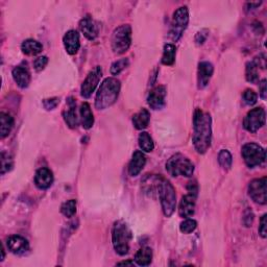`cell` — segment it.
<instances>
[{"label": "cell", "mask_w": 267, "mask_h": 267, "mask_svg": "<svg viewBox=\"0 0 267 267\" xmlns=\"http://www.w3.org/2000/svg\"><path fill=\"white\" fill-rule=\"evenodd\" d=\"M120 82L115 77H108L102 82L97 91L95 107L97 110H105L113 106L116 102L120 92Z\"/></svg>", "instance_id": "7a4b0ae2"}, {"label": "cell", "mask_w": 267, "mask_h": 267, "mask_svg": "<svg viewBox=\"0 0 267 267\" xmlns=\"http://www.w3.org/2000/svg\"><path fill=\"white\" fill-rule=\"evenodd\" d=\"M187 190H188V192L190 193V194L196 196L197 195V191H199V188H197V184L195 182H190V183L188 184V186H187Z\"/></svg>", "instance_id": "ab89813d"}, {"label": "cell", "mask_w": 267, "mask_h": 267, "mask_svg": "<svg viewBox=\"0 0 267 267\" xmlns=\"http://www.w3.org/2000/svg\"><path fill=\"white\" fill-rule=\"evenodd\" d=\"M42 49L43 46L41 43L32 39L25 40L21 45L22 53L27 56H37L41 53Z\"/></svg>", "instance_id": "484cf974"}, {"label": "cell", "mask_w": 267, "mask_h": 267, "mask_svg": "<svg viewBox=\"0 0 267 267\" xmlns=\"http://www.w3.org/2000/svg\"><path fill=\"white\" fill-rule=\"evenodd\" d=\"M54 183V174L49 168L42 167L38 169L34 176V184L39 189H48Z\"/></svg>", "instance_id": "ac0fdd59"}, {"label": "cell", "mask_w": 267, "mask_h": 267, "mask_svg": "<svg viewBox=\"0 0 267 267\" xmlns=\"http://www.w3.org/2000/svg\"><path fill=\"white\" fill-rule=\"evenodd\" d=\"M245 77L249 83H256L259 80V62L257 59H253L246 64Z\"/></svg>", "instance_id": "4316f807"}, {"label": "cell", "mask_w": 267, "mask_h": 267, "mask_svg": "<svg viewBox=\"0 0 267 267\" xmlns=\"http://www.w3.org/2000/svg\"><path fill=\"white\" fill-rule=\"evenodd\" d=\"M80 29L88 40H95L98 36V27L91 16L87 15L81 20Z\"/></svg>", "instance_id": "9a60e30c"}, {"label": "cell", "mask_w": 267, "mask_h": 267, "mask_svg": "<svg viewBox=\"0 0 267 267\" xmlns=\"http://www.w3.org/2000/svg\"><path fill=\"white\" fill-rule=\"evenodd\" d=\"M189 22V11L187 6H180L174 14L172 18L171 30H170V37L172 41H178L182 37L184 30H186Z\"/></svg>", "instance_id": "ba28073f"}, {"label": "cell", "mask_w": 267, "mask_h": 267, "mask_svg": "<svg viewBox=\"0 0 267 267\" xmlns=\"http://www.w3.org/2000/svg\"><path fill=\"white\" fill-rule=\"evenodd\" d=\"M267 178H256L248 185V195L259 205H265L267 202Z\"/></svg>", "instance_id": "30bf717a"}, {"label": "cell", "mask_w": 267, "mask_h": 267, "mask_svg": "<svg viewBox=\"0 0 267 267\" xmlns=\"http://www.w3.org/2000/svg\"><path fill=\"white\" fill-rule=\"evenodd\" d=\"M63 42H64L65 49L69 55L73 56L77 54V51H79L81 47L79 32L73 30L67 31L63 38Z\"/></svg>", "instance_id": "2e32d148"}, {"label": "cell", "mask_w": 267, "mask_h": 267, "mask_svg": "<svg viewBox=\"0 0 267 267\" xmlns=\"http://www.w3.org/2000/svg\"><path fill=\"white\" fill-rule=\"evenodd\" d=\"M197 222L194 219L191 218H186L179 226V230L184 234H190L196 229Z\"/></svg>", "instance_id": "d6a6232c"}, {"label": "cell", "mask_w": 267, "mask_h": 267, "mask_svg": "<svg viewBox=\"0 0 267 267\" xmlns=\"http://www.w3.org/2000/svg\"><path fill=\"white\" fill-rule=\"evenodd\" d=\"M214 72V67L210 62H201L199 65V71H197V84L199 89H204L208 86L211 77Z\"/></svg>", "instance_id": "5bb4252c"}, {"label": "cell", "mask_w": 267, "mask_h": 267, "mask_svg": "<svg viewBox=\"0 0 267 267\" xmlns=\"http://www.w3.org/2000/svg\"><path fill=\"white\" fill-rule=\"evenodd\" d=\"M266 214H264L263 216L261 217V220H260V227H259V233L261 235V237L263 238H266L267 236V231H266V226H267V222H266Z\"/></svg>", "instance_id": "74e56055"}, {"label": "cell", "mask_w": 267, "mask_h": 267, "mask_svg": "<svg viewBox=\"0 0 267 267\" xmlns=\"http://www.w3.org/2000/svg\"><path fill=\"white\" fill-rule=\"evenodd\" d=\"M193 144L200 153L210 148L212 140V119L209 113L197 109L193 117Z\"/></svg>", "instance_id": "6da1fadb"}, {"label": "cell", "mask_w": 267, "mask_h": 267, "mask_svg": "<svg viewBox=\"0 0 267 267\" xmlns=\"http://www.w3.org/2000/svg\"><path fill=\"white\" fill-rule=\"evenodd\" d=\"M13 166V160L8 156V153L2 151L1 152V175H4L5 172L10 170Z\"/></svg>", "instance_id": "836d02e7"}, {"label": "cell", "mask_w": 267, "mask_h": 267, "mask_svg": "<svg viewBox=\"0 0 267 267\" xmlns=\"http://www.w3.org/2000/svg\"><path fill=\"white\" fill-rule=\"evenodd\" d=\"M59 103V100L58 98H51V99H45L44 100V107L47 110H54L57 108V106Z\"/></svg>", "instance_id": "f35d334b"}, {"label": "cell", "mask_w": 267, "mask_h": 267, "mask_svg": "<svg viewBox=\"0 0 267 267\" xmlns=\"http://www.w3.org/2000/svg\"><path fill=\"white\" fill-rule=\"evenodd\" d=\"M118 265H134L133 261H123V262H119Z\"/></svg>", "instance_id": "b9f144b4"}, {"label": "cell", "mask_w": 267, "mask_h": 267, "mask_svg": "<svg viewBox=\"0 0 267 267\" xmlns=\"http://www.w3.org/2000/svg\"><path fill=\"white\" fill-rule=\"evenodd\" d=\"M157 190L161 200L162 210L166 217H170L177 208V194L174 186L167 179L160 178L157 182Z\"/></svg>", "instance_id": "277c9868"}, {"label": "cell", "mask_w": 267, "mask_h": 267, "mask_svg": "<svg viewBox=\"0 0 267 267\" xmlns=\"http://www.w3.org/2000/svg\"><path fill=\"white\" fill-rule=\"evenodd\" d=\"M80 113H81V120H82V124L84 128L89 130V128H91L94 124V116L88 102L82 103Z\"/></svg>", "instance_id": "cb8c5ba5"}, {"label": "cell", "mask_w": 267, "mask_h": 267, "mask_svg": "<svg viewBox=\"0 0 267 267\" xmlns=\"http://www.w3.org/2000/svg\"><path fill=\"white\" fill-rule=\"evenodd\" d=\"M195 201L196 196L188 193L187 195L182 197V201L179 203L178 214L180 217L189 218L191 217L195 212Z\"/></svg>", "instance_id": "e0dca14e"}, {"label": "cell", "mask_w": 267, "mask_h": 267, "mask_svg": "<svg viewBox=\"0 0 267 267\" xmlns=\"http://www.w3.org/2000/svg\"><path fill=\"white\" fill-rule=\"evenodd\" d=\"M135 263L139 266H148L152 261V251L148 246L140 248L135 255Z\"/></svg>", "instance_id": "d4e9b609"}, {"label": "cell", "mask_w": 267, "mask_h": 267, "mask_svg": "<svg viewBox=\"0 0 267 267\" xmlns=\"http://www.w3.org/2000/svg\"><path fill=\"white\" fill-rule=\"evenodd\" d=\"M259 90H260V96L262 99H266V93H267V88H266V80H263L260 85H259Z\"/></svg>", "instance_id": "60d3db41"}, {"label": "cell", "mask_w": 267, "mask_h": 267, "mask_svg": "<svg viewBox=\"0 0 267 267\" xmlns=\"http://www.w3.org/2000/svg\"><path fill=\"white\" fill-rule=\"evenodd\" d=\"M218 162L223 169L230 170L232 167V163H233V157H232L229 150L222 149L218 154Z\"/></svg>", "instance_id": "f546056e"}, {"label": "cell", "mask_w": 267, "mask_h": 267, "mask_svg": "<svg viewBox=\"0 0 267 267\" xmlns=\"http://www.w3.org/2000/svg\"><path fill=\"white\" fill-rule=\"evenodd\" d=\"M166 88L164 86H158V87L153 88L148 97V106L152 110H161L166 105Z\"/></svg>", "instance_id": "7c38bea8"}, {"label": "cell", "mask_w": 267, "mask_h": 267, "mask_svg": "<svg viewBox=\"0 0 267 267\" xmlns=\"http://www.w3.org/2000/svg\"><path fill=\"white\" fill-rule=\"evenodd\" d=\"M207 37H208V30H203L199 31L195 36V43L197 45L204 44V42L207 40Z\"/></svg>", "instance_id": "8d00e7d4"}, {"label": "cell", "mask_w": 267, "mask_h": 267, "mask_svg": "<svg viewBox=\"0 0 267 267\" xmlns=\"http://www.w3.org/2000/svg\"><path fill=\"white\" fill-rule=\"evenodd\" d=\"M266 114L263 108H255L246 114L243 120V126L249 133H256L265 124Z\"/></svg>", "instance_id": "9c48e42d"}, {"label": "cell", "mask_w": 267, "mask_h": 267, "mask_svg": "<svg viewBox=\"0 0 267 267\" xmlns=\"http://www.w3.org/2000/svg\"><path fill=\"white\" fill-rule=\"evenodd\" d=\"M112 49L114 54L122 55L132 44V28L130 24H122L115 29L112 34Z\"/></svg>", "instance_id": "5b68a950"}, {"label": "cell", "mask_w": 267, "mask_h": 267, "mask_svg": "<svg viewBox=\"0 0 267 267\" xmlns=\"http://www.w3.org/2000/svg\"><path fill=\"white\" fill-rule=\"evenodd\" d=\"M61 212L64 216L70 218L76 213V201L70 200L65 202L61 207Z\"/></svg>", "instance_id": "4dcf8cb0"}, {"label": "cell", "mask_w": 267, "mask_h": 267, "mask_svg": "<svg viewBox=\"0 0 267 267\" xmlns=\"http://www.w3.org/2000/svg\"><path fill=\"white\" fill-rule=\"evenodd\" d=\"M6 247L15 255H24L30 251L29 241L22 236L13 235L6 240Z\"/></svg>", "instance_id": "4fadbf2b"}, {"label": "cell", "mask_w": 267, "mask_h": 267, "mask_svg": "<svg viewBox=\"0 0 267 267\" xmlns=\"http://www.w3.org/2000/svg\"><path fill=\"white\" fill-rule=\"evenodd\" d=\"M130 65L128 59H120L118 61L114 62L111 66V74L112 75H118L120 72L123 71L124 69Z\"/></svg>", "instance_id": "1f68e13d"}, {"label": "cell", "mask_w": 267, "mask_h": 267, "mask_svg": "<svg viewBox=\"0 0 267 267\" xmlns=\"http://www.w3.org/2000/svg\"><path fill=\"white\" fill-rule=\"evenodd\" d=\"M150 114L146 109H141L133 116V124L137 130H144L149 124Z\"/></svg>", "instance_id": "603a6c76"}, {"label": "cell", "mask_w": 267, "mask_h": 267, "mask_svg": "<svg viewBox=\"0 0 267 267\" xmlns=\"http://www.w3.org/2000/svg\"><path fill=\"white\" fill-rule=\"evenodd\" d=\"M138 142H139L140 148L145 152H150L154 148V144L152 141V138L149 136L148 133L142 132L138 138Z\"/></svg>", "instance_id": "f1b7e54d"}, {"label": "cell", "mask_w": 267, "mask_h": 267, "mask_svg": "<svg viewBox=\"0 0 267 267\" xmlns=\"http://www.w3.org/2000/svg\"><path fill=\"white\" fill-rule=\"evenodd\" d=\"M12 75L14 81L20 88L25 89L29 87V85L30 83V73L28 67L24 66L15 67L12 71Z\"/></svg>", "instance_id": "ffe728a7"}, {"label": "cell", "mask_w": 267, "mask_h": 267, "mask_svg": "<svg viewBox=\"0 0 267 267\" xmlns=\"http://www.w3.org/2000/svg\"><path fill=\"white\" fill-rule=\"evenodd\" d=\"M133 239V233L126 223L122 220L115 222L112 230V242L115 252L119 256H125L130 252V244Z\"/></svg>", "instance_id": "3957f363"}, {"label": "cell", "mask_w": 267, "mask_h": 267, "mask_svg": "<svg viewBox=\"0 0 267 267\" xmlns=\"http://www.w3.org/2000/svg\"><path fill=\"white\" fill-rule=\"evenodd\" d=\"M64 119L69 127L75 128L79 125V117L76 113V102L74 98L70 97L68 99V109L64 112Z\"/></svg>", "instance_id": "44dd1931"}, {"label": "cell", "mask_w": 267, "mask_h": 267, "mask_svg": "<svg viewBox=\"0 0 267 267\" xmlns=\"http://www.w3.org/2000/svg\"><path fill=\"white\" fill-rule=\"evenodd\" d=\"M13 126L14 118L10 114L1 112L0 113V137H1V139H4L5 137L10 135Z\"/></svg>", "instance_id": "7402d4cb"}, {"label": "cell", "mask_w": 267, "mask_h": 267, "mask_svg": "<svg viewBox=\"0 0 267 267\" xmlns=\"http://www.w3.org/2000/svg\"><path fill=\"white\" fill-rule=\"evenodd\" d=\"M242 158L249 168L260 166L265 162V150L259 144L246 143L242 146Z\"/></svg>", "instance_id": "52a82bcc"}, {"label": "cell", "mask_w": 267, "mask_h": 267, "mask_svg": "<svg viewBox=\"0 0 267 267\" xmlns=\"http://www.w3.org/2000/svg\"><path fill=\"white\" fill-rule=\"evenodd\" d=\"M257 99H258V95H257V93L254 90L247 89V90L244 91L243 100H244V102L246 103L247 106H254L255 103L257 102Z\"/></svg>", "instance_id": "e575fe53"}, {"label": "cell", "mask_w": 267, "mask_h": 267, "mask_svg": "<svg viewBox=\"0 0 267 267\" xmlns=\"http://www.w3.org/2000/svg\"><path fill=\"white\" fill-rule=\"evenodd\" d=\"M47 63H48L47 57H40V58L34 59L33 67H34V69H36L37 71H42L43 69H44L46 67Z\"/></svg>", "instance_id": "d590c367"}, {"label": "cell", "mask_w": 267, "mask_h": 267, "mask_svg": "<svg viewBox=\"0 0 267 267\" xmlns=\"http://www.w3.org/2000/svg\"><path fill=\"white\" fill-rule=\"evenodd\" d=\"M145 164H146L145 154L140 150H136L133 153L130 164H128V175L131 177H137L142 171Z\"/></svg>", "instance_id": "d6986e66"}, {"label": "cell", "mask_w": 267, "mask_h": 267, "mask_svg": "<svg viewBox=\"0 0 267 267\" xmlns=\"http://www.w3.org/2000/svg\"><path fill=\"white\" fill-rule=\"evenodd\" d=\"M176 46L174 44H166L164 46V50H163V56H162V64L166 66L174 65L176 61Z\"/></svg>", "instance_id": "83f0119b"}, {"label": "cell", "mask_w": 267, "mask_h": 267, "mask_svg": "<svg viewBox=\"0 0 267 267\" xmlns=\"http://www.w3.org/2000/svg\"><path fill=\"white\" fill-rule=\"evenodd\" d=\"M166 170L172 177H192L194 172L193 163L183 154L178 153L172 156L166 163Z\"/></svg>", "instance_id": "8992f818"}, {"label": "cell", "mask_w": 267, "mask_h": 267, "mask_svg": "<svg viewBox=\"0 0 267 267\" xmlns=\"http://www.w3.org/2000/svg\"><path fill=\"white\" fill-rule=\"evenodd\" d=\"M102 76V69L100 66H96L89 72V74L86 77V80L84 81L82 85V89H81V94L84 98H89L93 94V92L95 91L97 85L100 82V79Z\"/></svg>", "instance_id": "8fae6325"}]
</instances>
